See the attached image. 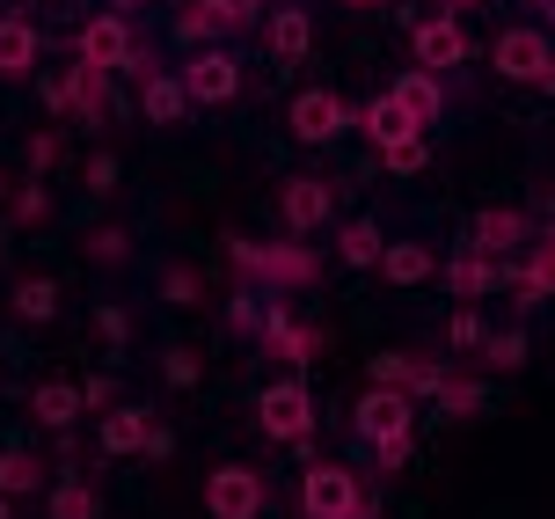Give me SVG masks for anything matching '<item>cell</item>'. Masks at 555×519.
<instances>
[{"mask_svg": "<svg viewBox=\"0 0 555 519\" xmlns=\"http://www.w3.org/2000/svg\"><path fill=\"white\" fill-rule=\"evenodd\" d=\"M482 337H490L482 307H475V301H453V315H446V344H453V352H482Z\"/></svg>", "mask_w": 555, "mask_h": 519, "instance_id": "obj_32", "label": "cell"}, {"mask_svg": "<svg viewBox=\"0 0 555 519\" xmlns=\"http://www.w3.org/2000/svg\"><path fill=\"white\" fill-rule=\"evenodd\" d=\"M117 403V374H88L81 381V410H111Z\"/></svg>", "mask_w": 555, "mask_h": 519, "instance_id": "obj_45", "label": "cell"}, {"mask_svg": "<svg viewBox=\"0 0 555 519\" xmlns=\"http://www.w3.org/2000/svg\"><path fill=\"white\" fill-rule=\"evenodd\" d=\"M176 81L191 88V103H234V96H242V81H249V74H242V59L234 52H191V66H183V74H176Z\"/></svg>", "mask_w": 555, "mask_h": 519, "instance_id": "obj_14", "label": "cell"}, {"mask_svg": "<svg viewBox=\"0 0 555 519\" xmlns=\"http://www.w3.org/2000/svg\"><path fill=\"white\" fill-rule=\"evenodd\" d=\"M66 88H74V117H81L88 132L117 117V103H111V74H95V66H74V74H66Z\"/></svg>", "mask_w": 555, "mask_h": 519, "instance_id": "obj_26", "label": "cell"}, {"mask_svg": "<svg viewBox=\"0 0 555 519\" xmlns=\"http://www.w3.org/2000/svg\"><path fill=\"white\" fill-rule=\"evenodd\" d=\"M490 66H498V81H512V88H541V74L555 66L548 29H541V23L498 29V45H490Z\"/></svg>", "mask_w": 555, "mask_h": 519, "instance_id": "obj_6", "label": "cell"}, {"mask_svg": "<svg viewBox=\"0 0 555 519\" xmlns=\"http://www.w3.org/2000/svg\"><path fill=\"white\" fill-rule=\"evenodd\" d=\"M512 307L519 315H533L541 301H555V256H541V249H527V264H512Z\"/></svg>", "mask_w": 555, "mask_h": 519, "instance_id": "obj_25", "label": "cell"}, {"mask_svg": "<svg viewBox=\"0 0 555 519\" xmlns=\"http://www.w3.org/2000/svg\"><path fill=\"white\" fill-rule=\"evenodd\" d=\"M44 110H52V117H74V88H66V74L44 81Z\"/></svg>", "mask_w": 555, "mask_h": 519, "instance_id": "obj_46", "label": "cell"}, {"mask_svg": "<svg viewBox=\"0 0 555 519\" xmlns=\"http://www.w3.org/2000/svg\"><path fill=\"white\" fill-rule=\"evenodd\" d=\"M307 52H314V23H307V8H278V15H271V59L293 66V59H307Z\"/></svg>", "mask_w": 555, "mask_h": 519, "instance_id": "obj_28", "label": "cell"}, {"mask_svg": "<svg viewBox=\"0 0 555 519\" xmlns=\"http://www.w3.org/2000/svg\"><path fill=\"white\" fill-rule=\"evenodd\" d=\"M162 301L168 307H197V301H205V278H197L191 264H168V271H162Z\"/></svg>", "mask_w": 555, "mask_h": 519, "instance_id": "obj_35", "label": "cell"}, {"mask_svg": "<svg viewBox=\"0 0 555 519\" xmlns=\"http://www.w3.org/2000/svg\"><path fill=\"white\" fill-rule=\"evenodd\" d=\"M44 491V461L29 446H0V497H37Z\"/></svg>", "mask_w": 555, "mask_h": 519, "instance_id": "obj_29", "label": "cell"}, {"mask_svg": "<svg viewBox=\"0 0 555 519\" xmlns=\"http://www.w3.org/2000/svg\"><path fill=\"white\" fill-rule=\"evenodd\" d=\"M0 519H15V497H0Z\"/></svg>", "mask_w": 555, "mask_h": 519, "instance_id": "obj_53", "label": "cell"}, {"mask_svg": "<svg viewBox=\"0 0 555 519\" xmlns=\"http://www.w3.org/2000/svg\"><path fill=\"white\" fill-rule=\"evenodd\" d=\"M139 117H146V125H183V117H191V88L154 66V74L139 81Z\"/></svg>", "mask_w": 555, "mask_h": 519, "instance_id": "obj_23", "label": "cell"}, {"mask_svg": "<svg viewBox=\"0 0 555 519\" xmlns=\"http://www.w3.org/2000/svg\"><path fill=\"white\" fill-rule=\"evenodd\" d=\"M373 468H380V476H402V468H410V446H380Z\"/></svg>", "mask_w": 555, "mask_h": 519, "instance_id": "obj_47", "label": "cell"}, {"mask_svg": "<svg viewBox=\"0 0 555 519\" xmlns=\"http://www.w3.org/2000/svg\"><path fill=\"white\" fill-rule=\"evenodd\" d=\"M117 176H125V168H117V154H88V198H111Z\"/></svg>", "mask_w": 555, "mask_h": 519, "instance_id": "obj_44", "label": "cell"}, {"mask_svg": "<svg viewBox=\"0 0 555 519\" xmlns=\"http://www.w3.org/2000/svg\"><path fill=\"white\" fill-rule=\"evenodd\" d=\"M139 461H154V468L176 461V432H168L162 417H154V425H146V439H139Z\"/></svg>", "mask_w": 555, "mask_h": 519, "instance_id": "obj_43", "label": "cell"}, {"mask_svg": "<svg viewBox=\"0 0 555 519\" xmlns=\"http://www.w3.org/2000/svg\"><path fill=\"white\" fill-rule=\"evenodd\" d=\"M388 96H395L402 110H410V117L424 125V132H431V125L446 117V88H439V74H424V66H410V74H395V81H388Z\"/></svg>", "mask_w": 555, "mask_h": 519, "instance_id": "obj_21", "label": "cell"}, {"mask_svg": "<svg viewBox=\"0 0 555 519\" xmlns=\"http://www.w3.org/2000/svg\"><path fill=\"white\" fill-rule=\"evenodd\" d=\"M256 322H263V301H256V286H242V293L227 301V329H234V337H256Z\"/></svg>", "mask_w": 555, "mask_h": 519, "instance_id": "obj_39", "label": "cell"}, {"mask_svg": "<svg viewBox=\"0 0 555 519\" xmlns=\"http://www.w3.org/2000/svg\"><path fill=\"white\" fill-rule=\"evenodd\" d=\"M197 8H212V23L220 29H249L263 15V0H197Z\"/></svg>", "mask_w": 555, "mask_h": 519, "instance_id": "obj_40", "label": "cell"}, {"mask_svg": "<svg viewBox=\"0 0 555 519\" xmlns=\"http://www.w3.org/2000/svg\"><path fill=\"white\" fill-rule=\"evenodd\" d=\"M220 249H227V264H234V278L256 286V293H300V286L322 278V256L307 242H293V235H285V242H249L242 227H227Z\"/></svg>", "mask_w": 555, "mask_h": 519, "instance_id": "obj_1", "label": "cell"}, {"mask_svg": "<svg viewBox=\"0 0 555 519\" xmlns=\"http://www.w3.org/2000/svg\"><path fill=\"white\" fill-rule=\"evenodd\" d=\"M533 249H541V256H555V219H541V227H533Z\"/></svg>", "mask_w": 555, "mask_h": 519, "instance_id": "obj_48", "label": "cell"}, {"mask_svg": "<svg viewBox=\"0 0 555 519\" xmlns=\"http://www.w3.org/2000/svg\"><path fill=\"white\" fill-rule=\"evenodd\" d=\"M81 256L88 264H125V256H132V227H95L81 242Z\"/></svg>", "mask_w": 555, "mask_h": 519, "instance_id": "obj_34", "label": "cell"}, {"mask_svg": "<svg viewBox=\"0 0 555 519\" xmlns=\"http://www.w3.org/2000/svg\"><path fill=\"white\" fill-rule=\"evenodd\" d=\"M380 168H388V176H402V183H410V176H424V168H431V147H424V132L402 139V147H380Z\"/></svg>", "mask_w": 555, "mask_h": 519, "instance_id": "obj_33", "label": "cell"}, {"mask_svg": "<svg viewBox=\"0 0 555 519\" xmlns=\"http://www.w3.org/2000/svg\"><path fill=\"white\" fill-rule=\"evenodd\" d=\"M95 337H103L111 352H132V315H125L117 301H103V307H95Z\"/></svg>", "mask_w": 555, "mask_h": 519, "instance_id": "obj_38", "label": "cell"}, {"mask_svg": "<svg viewBox=\"0 0 555 519\" xmlns=\"http://www.w3.org/2000/svg\"><path fill=\"white\" fill-rule=\"evenodd\" d=\"M365 381L373 388H402V395H439V381H446V366L439 358H424V352H380L373 366H365Z\"/></svg>", "mask_w": 555, "mask_h": 519, "instance_id": "obj_15", "label": "cell"}, {"mask_svg": "<svg viewBox=\"0 0 555 519\" xmlns=\"http://www.w3.org/2000/svg\"><path fill=\"white\" fill-rule=\"evenodd\" d=\"M59 307H66V286H59L52 271L15 278V293H8V315H15L23 329H44V322H59Z\"/></svg>", "mask_w": 555, "mask_h": 519, "instance_id": "obj_17", "label": "cell"}, {"mask_svg": "<svg viewBox=\"0 0 555 519\" xmlns=\"http://www.w3.org/2000/svg\"><path fill=\"white\" fill-rule=\"evenodd\" d=\"M263 476L256 468H242V461H227V468H212L205 476V512L212 519H263Z\"/></svg>", "mask_w": 555, "mask_h": 519, "instance_id": "obj_10", "label": "cell"}, {"mask_svg": "<svg viewBox=\"0 0 555 519\" xmlns=\"http://www.w3.org/2000/svg\"><path fill=\"white\" fill-rule=\"evenodd\" d=\"M44 519H103V497L88 491V483H59L44 497Z\"/></svg>", "mask_w": 555, "mask_h": 519, "instance_id": "obj_31", "label": "cell"}, {"mask_svg": "<svg viewBox=\"0 0 555 519\" xmlns=\"http://www.w3.org/2000/svg\"><path fill=\"white\" fill-rule=\"evenodd\" d=\"M380 249H388V235H380V219H373V213H359V219L336 227V264H351V271H373Z\"/></svg>", "mask_w": 555, "mask_h": 519, "instance_id": "obj_24", "label": "cell"}, {"mask_svg": "<svg viewBox=\"0 0 555 519\" xmlns=\"http://www.w3.org/2000/svg\"><path fill=\"white\" fill-rule=\"evenodd\" d=\"M344 8H359V15H365V8H388V0H344Z\"/></svg>", "mask_w": 555, "mask_h": 519, "instance_id": "obj_52", "label": "cell"}, {"mask_svg": "<svg viewBox=\"0 0 555 519\" xmlns=\"http://www.w3.org/2000/svg\"><path fill=\"white\" fill-rule=\"evenodd\" d=\"M314 425H322V410H314L307 381H271L256 395V432L271 439V446H307Z\"/></svg>", "mask_w": 555, "mask_h": 519, "instance_id": "obj_3", "label": "cell"}, {"mask_svg": "<svg viewBox=\"0 0 555 519\" xmlns=\"http://www.w3.org/2000/svg\"><path fill=\"white\" fill-rule=\"evenodd\" d=\"M103 8H111V15H125V23H132L139 8H146V0H103Z\"/></svg>", "mask_w": 555, "mask_h": 519, "instance_id": "obj_50", "label": "cell"}, {"mask_svg": "<svg viewBox=\"0 0 555 519\" xmlns=\"http://www.w3.org/2000/svg\"><path fill=\"white\" fill-rule=\"evenodd\" d=\"M373 271L388 278L395 293H416V286H431V278H439V249H424V242H388Z\"/></svg>", "mask_w": 555, "mask_h": 519, "instance_id": "obj_16", "label": "cell"}, {"mask_svg": "<svg viewBox=\"0 0 555 519\" xmlns=\"http://www.w3.org/2000/svg\"><path fill=\"white\" fill-rule=\"evenodd\" d=\"M74 66H95V74H139V81H146V74H154V52L139 45V29L125 23V15L103 8L95 23L74 29Z\"/></svg>", "mask_w": 555, "mask_h": 519, "instance_id": "obj_2", "label": "cell"}, {"mask_svg": "<svg viewBox=\"0 0 555 519\" xmlns=\"http://www.w3.org/2000/svg\"><path fill=\"white\" fill-rule=\"evenodd\" d=\"M212 37H220V23H212V8H183V15H176V45H183V52H191V45H212Z\"/></svg>", "mask_w": 555, "mask_h": 519, "instance_id": "obj_37", "label": "cell"}, {"mask_svg": "<svg viewBox=\"0 0 555 519\" xmlns=\"http://www.w3.org/2000/svg\"><path fill=\"white\" fill-rule=\"evenodd\" d=\"M29 417L44 425V432H74L81 425V381H37L29 388Z\"/></svg>", "mask_w": 555, "mask_h": 519, "instance_id": "obj_20", "label": "cell"}, {"mask_svg": "<svg viewBox=\"0 0 555 519\" xmlns=\"http://www.w3.org/2000/svg\"><path fill=\"white\" fill-rule=\"evenodd\" d=\"M0 256H8V227H0Z\"/></svg>", "mask_w": 555, "mask_h": 519, "instance_id": "obj_55", "label": "cell"}, {"mask_svg": "<svg viewBox=\"0 0 555 519\" xmlns=\"http://www.w3.org/2000/svg\"><path fill=\"white\" fill-rule=\"evenodd\" d=\"M351 519H388V512H380V497L365 491V497H359V512H351Z\"/></svg>", "mask_w": 555, "mask_h": 519, "instance_id": "obj_49", "label": "cell"}, {"mask_svg": "<svg viewBox=\"0 0 555 519\" xmlns=\"http://www.w3.org/2000/svg\"><path fill=\"white\" fill-rule=\"evenodd\" d=\"M533 227H541V219L519 213V205H482L475 227H468V249H482V256H527Z\"/></svg>", "mask_w": 555, "mask_h": 519, "instance_id": "obj_12", "label": "cell"}, {"mask_svg": "<svg viewBox=\"0 0 555 519\" xmlns=\"http://www.w3.org/2000/svg\"><path fill=\"white\" fill-rule=\"evenodd\" d=\"M359 497H365V483H359V468H344V461H307V476H300V519H351L359 512Z\"/></svg>", "mask_w": 555, "mask_h": 519, "instance_id": "obj_5", "label": "cell"}, {"mask_svg": "<svg viewBox=\"0 0 555 519\" xmlns=\"http://www.w3.org/2000/svg\"><path fill=\"white\" fill-rule=\"evenodd\" d=\"M278 219H285L293 242H307L314 227L336 219V183L330 176H285V183H278Z\"/></svg>", "mask_w": 555, "mask_h": 519, "instance_id": "obj_8", "label": "cell"}, {"mask_svg": "<svg viewBox=\"0 0 555 519\" xmlns=\"http://www.w3.org/2000/svg\"><path fill=\"white\" fill-rule=\"evenodd\" d=\"M446 15H468V8H482V0H439Z\"/></svg>", "mask_w": 555, "mask_h": 519, "instance_id": "obj_51", "label": "cell"}, {"mask_svg": "<svg viewBox=\"0 0 555 519\" xmlns=\"http://www.w3.org/2000/svg\"><path fill=\"white\" fill-rule=\"evenodd\" d=\"M37 59H44V29L29 23V15H0V74L15 81V74H37Z\"/></svg>", "mask_w": 555, "mask_h": 519, "instance_id": "obj_22", "label": "cell"}, {"mask_svg": "<svg viewBox=\"0 0 555 519\" xmlns=\"http://www.w3.org/2000/svg\"><path fill=\"white\" fill-rule=\"evenodd\" d=\"M439 278L453 301H490L512 286V264L504 256H482V249H461V256H439Z\"/></svg>", "mask_w": 555, "mask_h": 519, "instance_id": "obj_13", "label": "cell"}, {"mask_svg": "<svg viewBox=\"0 0 555 519\" xmlns=\"http://www.w3.org/2000/svg\"><path fill=\"white\" fill-rule=\"evenodd\" d=\"M8 191H15V183H8V176H0V198H8Z\"/></svg>", "mask_w": 555, "mask_h": 519, "instance_id": "obj_54", "label": "cell"}, {"mask_svg": "<svg viewBox=\"0 0 555 519\" xmlns=\"http://www.w3.org/2000/svg\"><path fill=\"white\" fill-rule=\"evenodd\" d=\"M431 403H439V410L453 417V425H461V417H482V410H490V388L475 381V374H446Z\"/></svg>", "mask_w": 555, "mask_h": 519, "instance_id": "obj_30", "label": "cell"}, {"mask_svg": "<svg viewBox=\"0 0 555 519\" xmlns=\"http://www.w3.org/2000/svg\"><path fill=\"white\" fill-rule=\"evenodd\" d=\"M59 147H66V139H59V132H29V147H23L29 176H44V168H59Z\"/></svg>", "mask_w": 555, "mask_h": 519, "instance_id": "obj_41", "label": "cell"}, {"mask_svg": "<svg viewBox=\"0 0 555 519\" xmlns=\"http://www.w3.org/2000/svg\"><path fill=\"white\" fill-rule=\"evenodd\" d=\"M285 125H293L300 147H330V139L351 125V103H344L336 88H300V96L285 103Z\"/></svg>", "mask_w": 555, "mask_h": 519, "instance_id": "obj_9", "label": "cell"}, {"mask_svg": "<svg viewBox=\"0 0 555 519\" xmlns=\"http://www.w3.org/2000/svg\"><path fill=\"white\" fill-rule=\"evenodd\" d=\"M322 329L300 322V315H285V301H263V322H256V352L278 358V366H314L322 358Z\"/></svg>", "mask_w": 555, "mask_h": 519, "instance_id": "obj_7", "label": "cell"}, {"mask_svg": "<svg viewBox=\"0 0 555 519\" xmlns=\"http://www.w3.org/2000/svg\"><path fill=\"white\" fill-rule=\"evenodd\" d=\"M162 381H168V388H183V395H191V388L205 381V366H197L191 344H168V352H162Z\"/></svg>", "mask_w": 555, "mask_h": 519, "instance_id": "obj_36", "label": "cell"}, {"mask_svg": "<svg viewBox=\"0 0 555 519\" xmlns=\"http://www.w3.org/2000/svg\"><path fill=\"white\" fill-rule=\"evenodd\" d=\"M351 432L380 454V446H416V403L402 388H365L351 403Z\"/></svg>", "mask_w": 555, "mask_h": 519, "instance_id": "obj_4", "label": "cell"}, {"mask_svg": "<svg viewBox=\"0 0 555 519\" xmlns=\"http://www.w3.org/2000/svg\"><path fill=\"white\" fill-rule=\"evenodd\" d=\"M146 425H154V410H139V403H111L103 425H95V446H103L111 461H132L139 439H146Z\"/></svg>", "mask_w": 555, "mask_h": 519, "instance_id": "obj_19", "label": "cell"}, {"mask_svg": "<svg viewBox=\"0 0 555 519\" xmlns=\"http://www.w3.org/2000/svg\"><path fill=\"white\" fill-rule=\"evenodd\" d=\"M351 125H359V132L373 139V147H402V139H416V132H424V125H416L410 110L395 103L388 88H380V96H373L365 110H351Z\"/></svg>", "mask_w": 555, "mask_h": 519, "instance_id": "obj_18", "label": "cell"}, {"mask_svg": "<svg viewBox=\"0 0 555 519\" xmlns=\"http://www.w3.org/2000/svg\"><path fill=\"white\" fill-rule=\"evenodd\" d=\"M475 358H482L490 374H519V366L533 358V337L519 322H504V329H490V337H482V352H475Z\"/></svg>", "mask_w": 555, "mask_h": 519, "instance_id": "obj_27", "label": "cell"}, {"mask_svg": "<svg viewBox=\"0 0 555 519\" xmlns=\"http://www.w3.org/2000/svg\"><path fill=\"white\" fill-rule=\"evenodd\" d=\"M15 219H23V227H37V219H52V198H44V183H37V176H29L23 191H15Z\"/></svg>", "mask_w": 555, "mask_h": 519, "instance_id": "obj_42", "label": "cell"}, {"mask_svg": "<svg viewBox=\"0 0 555 519\" xmlns=\"http://www.w3.org/2000/svg\"><path fill=\"white\" fill-rule=\"evenodd\" d=\"M410 52L424 74H453V66H468L475 59V37L461 29V15H431V23L410 29Z\"/></svg>", "mask_w": 555, "mask_h": 519, "instance_id": "obj_11", "label": "cell"}]
</instances>
